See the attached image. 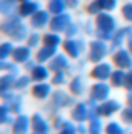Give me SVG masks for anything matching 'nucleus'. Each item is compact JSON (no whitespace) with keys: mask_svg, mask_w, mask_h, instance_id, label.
I'll use <instances>...</instances> for the list:
<instances>
[{"mask_svg":"<svg viewBox=\"0 0 132 134\" xmlns=\"http://www.w3.org/2000/svg\"><path fill=\"white\" fill-rule=\"evenodd\" d=\"M97 24H99V27L100 29H105V30H110L112 29V19L110 17H105V15H100L99 17V20H97Z\"/></svg>","mask_w":132,"mask_h":134,"instance_id":"1","label":"nucleus"},{"mask_svg":"<svg viewBox=\"0 0 132 134\" xmlns=\"http://www.w3.org/2000/svg\"><path fill=\"white\" fill-rule=\"evenodd\" d=\"M92 50H94L92 57H94V59H99V57H102V55H104V50H105V47H104L102 44H99V42H95V44L92 45Z\"/></svg>","mask_w":132,"mask_h":134,"instance_id":"2","label":"nucleus"},{"mask_svg":"<svg viewBox=\"0 0 132 134\" xmlns=\"http://www.w3.org/2000/svg\"><path fill=\"white\" fill-rule=\"evenodd\" d=\"M67 22H69L67 17H57L52 22V27L53 29H64V25H67Z\"/></svg>","mask_w":132,"mask_h":134,"instance_id":"3","label":"nucleus"},{"mask_svg":"<svg viewBox=\"0 0 132 134\" xmlns=\"http://www.w3.org/2000/svg\"><path fill=\"white\" fill-rule=\"evenodd\" d=\"M25 127H27V119L25 117H20V119L17 121V124H15V132L22 134L23 131H25Z\"/></svg>","mask_w":132,"mask_h":134,"instance_id":"4","label":"nucleus"},{"mask_svg":"<svg viewBox=\"0 0 132 134\" xmlns=\"http://www.w3.org/2000/svg\"><path fill=\"white\" fill-rule=\"evenodd\" d=\"M45 22H47V14L45 12H40L34 17V25H44Z\"/></svg>","mask_w":132,"mask_h":134,"instance_id":"5","label":"nucleus"},{"mask_svg":"<svg viewBox=\"0 0 132 134\" xmlns=\"http://www.w3.org/2000/svg\"><path fill=\"white\" fill-rule=\"evenodd\" d=\"M107 91H109V89H107L105 86H95V87H94V96L100 99V97H104V96L107 94Z\"/></svg>","mask_w":132,"mask_h":134,"instance_id":"6","label":"nucleus"},{"mask_svg":"<svg viewBox=\"0 0 132 134\" xmlns=\"http://www.w3.org/2000/svg\"><path fill=\"white\" fill-rule=\"evenodd\" d=\"M115 60H117V64H121V65H129L130 62H129V57H127V54L125 52H121L117 57H115Z\"/></svg>","mask_w":132,"mask_h":134,"instance_id":"7","label":"nucleus"},{"mask_svg":"<svg viewBox=\"0 0 132 134\" xmlns=\"http://www.w3.org/2000/svg\"><path fill=\"white\" fill-rule=\"evenodd\" d=\"M107 74H109V67L107 65H100L99 69H95V72H94L95 77H105Z\"/></svg>","mask_w":132,"mask_h":134,"instance_id":"8","label":"nucleus"},{"mask_svg":"<svg viewBox=\"0 0 132 134\" xmlns=\"http://www.w3.org/2000/svg\"><path fill=\"white\" fill-rule=\"evenodd\" d=\"M27 57H28V50L27 49L15 50V59H17V60H23V59H27Z\"/></svg>","mask_w":132,"mask_h":134,"instance_id":"9","label":"nucleus"},{"mask_svg":"<svg viewBox=\"0 0 132 134\" xmlns=\"http://www.w3.org/2000/svg\"><path fill=\"white\" fill-rule=\"evenodd\" d=\"M35 8H37L35 3H25V5L22 7V14H23V15H27V14H30V12H34Z\"/></svg>","mask_w":132,"mask_h":134,"instance_id":"10","label":"nucleus"},{"mask_svg":"<svg viewBox=\"0 0 132 134\" xmlns=\"http://www.w3.org/2000/svg\"><path fill=\"white\" fill-rule=\"evenodd\" d=\"M97 2H99V5H100V7H104V8H112L114 7V0H97Z\"/></svg>","mask_w":132,"mask_h":134,"instance_id":"11","label":"nucleus"},{"mask_svg":"<svg viewBox=\"0 0 132 134\" xmlns=\"http://www.w3.org/2000/svg\"><path fill=\"white\" fill-rule=\"evenodd\" d=\"M50 8L53 12H60L62 10V0H55V2L50 3Z\"/></svg>","mask_w":132,"mask_h":134,"instance_id":"12","label":"nucleus"},{"mask_svg":"<svg viewBox=\"0 0 132 134\" xmlns=\"http://www.w3.org/2000/svg\"><path fill=\"white\" fill-rule=\"evenodd\" d=\"M115 107H117V104H115V102H110L109 106H104V109H102V112H105V114H110L112 111H115Z\"/></svg>","mask_w":132,"mask_h":134,"instance_id":"13","label":"nucleus"},{"mask_svg":"<svg viewBox=\"0 0 132 134\" xmlns=\"http://www.w3.org/2000/svg\"><path fill=\"white\" fill-rule=\"evenodd\" d=\"M45 92H49V87H47V86H39V87H35V94H37V96H45Z\"/></svg>","mask_w":132,"mask_h":134,"instance_id":"14","label":"nucleus"},{"mask_svg":"<svg viewBox=\"0 0 132 134\" xmlns=\"http://www.w3.org/2000/svg\"><path fill=\"white\" fill-rule=\"evenodd\" d=\"M45 42H47L49 45H55L57 42H59V39H57L55 35H53V37H52V35H47V37H45Z\"/></svg>","mask_w":132,"mask_h":134,"instance_id":"15","label":"nucleus"},{"mask_svg":"<svg viewBox=\"0 0 132 134\" xmlns=\"http://www.w3.org/2000/svg\"><path fill=\"white\" fill-rule=\"evenodd\" d=\"M124 14H125L127 19L132 20V5H125V7H124Z\"/></svg>","mask_w":132,"mask_h":134,"instance_id":"16","label":"nucleus"},{"mask_svg":"<svg viewBox=\"0 0 132 134\" xmlns=\"http://www.w3.org/2000/svg\"><path fill=\"white\" fill-rule=\"evenodd\" d=\"M107 131H109V134H121V129H119L115 124L109 126V129H107Z\"/></svg>","mask_w":132,"mask_h":134,"instance_id":"17","label":"nucleus"},{"mask_svg":"<svg viewBox=\"0 0 132 134\" xmlns=\"http://www.w3.org/2000/svg\"><path fill=\"white\" fill-rule=\"evenodd\" d=\"M65 49H69V50H70V54H72V55H75V54H77L75 45H74L72 42H67V44H65Z\"/></svg>","mask_w":132,"mask_h":134,"instance_id":"18","label":"nucleus"},{"mask_svg":"<svg viewBox=\"0 0 132 134\" xmlns=\"http://www.w3.org/2000/svg\"><path fill=\"white\" fill-rule=\"evenodd\" d=\"M35 129H37V131H45V124H44V122H40V119H37V122H35Z\"/></svg>","mask_w":132,"mask_h":134,"instance_id":"19","label":"nucleus"},{"mask_svg":"<svg viewBox=\"0 0 132 134\" xmlns=\"http://www.w3.org/2000/svg\"><path fill=\"white\" fill-rule=\"evenodd\" d=\"M35 77H45V70L44 69H37L35 70Z\"/></svg>","mask_w":132,"mask_h":134,"instance_id":"20","label":"nucleus"},{"mask_svg":"<svg viewBox=\"0 0 132 134\" xmlns=\"http://www.w3.org/2000/svg\"><path fill=\"white\" fill-rule=\"evenodd\" d=\"M75 117H80V119L84 117V107H80V109H77V111H75Z\"/></svg>","mask_w":132,"mask_h":134,"instance_id":"21","label":"nucleus"},{"mask_svg":"<svg viewBox=\"0 0 132 134\" xmlns=\"http://www.w3.org/2000/svg\"><path fill=\"white\" fill-rule=\"evenodd\" d=\"M114 79H115V84H121V82H122V74L117 72V74L114 75Z\"/></svg>","mask_w":132,"mask_h":134,"instance_id":"22","label":"nucleus"},{"mask_svg":"<svg viewBox=\"0 0 132 134\" xmlns=\"http://www.w3.org/2000/svg\"><path fill=\"white\" fill-rule=\"evenodd\" d=\"M130 102H132V97H130Z\"/></svg>","mask_w":132,"mask_h":134,"instance_id":"23","label":"nucleus"}]
</instances>
